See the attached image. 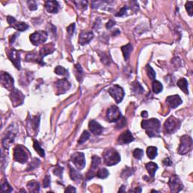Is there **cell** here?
Here are the masks:
<instances>
[{
  "label": "cell",
  "mask_w": 193,
  "mask_h": 193,
  "mask_svg": "<svg viewBox=\"0 0 193 193\" xmlns=\"http://www.w3.org/2000/svg\"><path fill=\"white\" fill-rule=\"evenodd\" d=\"M160 121L157 118H151L149 120H143L141 126L149 137H158L160 134Z\"/></svg>",
  "instance_id": "1"
},
{
  "label": "cell",
  "mask_w": 193,
  "mask_h": 193,
  "mask_svg": "<svg viewBox=\"0 0 193 193\" xmlns=\"http://www.w3.org/2000/svg\"><path fill=\"white\" fill-rule=\"evenodd\" d=\"M103 160L107 166H112L117 165L120 161L121 157L115 149L110 148L106 149L103 153Z\"/></svg>",
  "instance_id": "2"
},
{
  "label": "cell",
  "mask_w": 193,
  "mask_h": 193,
  "mask_svg": "<svg viewBox=\"0 0 193 193\" xmlns=\"http://www.w3.org/2000/svg\"><path fill=\"white\" fill-rule=\"evenodd\" d=\"M192 140L189 136L183 135L180 138V144L178 148V153L186 155L192 149Z\"/></svg>",
  "instance_id": "3"
},
{
  "label": "cell",
  "mask_w": 193,
  "mask_h": 193,
  "mask_svg": "<svg viewBox=\"0 0 193 193\" xmlns=\"http://www.w3.org/2000/svg\"><path fill=\"white\" fill-rule=\"evenodd\" d=\"M48 38V33L45 31L38 30L30 35V40L33 45L38 46L45 42Z\"/></svg>",
  "instance_id": "4"
},
{
  "label": "cell",
  "mask_w": 193,
  "mask_h": 193,
  "mask_svg": "<svg viewBox=\"0 0 193 193\" xmlns=\"http://www.w3.org/2000/svg\"><path fill=\"white\" fill-rule=\"evenodd\" d=\"M14 159L21 164L26 163L28 160V155L25 149L21 145H18L14 149Z\"/></svg>",
  "instance_id": "5"
},
{
  "label": "cell",
  "mask_w": 193,
  "mask_h": 193,
  "mask_svg": "<svg viewBox=\"0 0 193 193\" xmlns=\"http://www.w3.org/2000/svg\"><path fill=\"white\" fill-rule=\"evenodd\" d=\"M109 95L115 100L117 103H119L122 101L125 96V92L121 87L118 85H115L108 90Z\"/></svg>",
  "instance_id": "6"
},
{
  "label": "cell",
  "mask_w": 193,
  "mask_h": 193,
  "mask_svg": "<svg viewBox=\"0 0 193 193\" xmlns=\"http://www.w3.org/2000/svg\"><path fill=\"white\" fill-rule=\"evenodd\" d=\"M122 117L121 111L116 106H112L106 112V119L109 122L118 121Z\"/></svg>",
  "instance_id": "7"
},
{
  "label": "cell",
  "mask_w": 193,
  "mask_h": 193,
  "mask_svg": "<svg viewBox=\"0 0 193 193\" xmlns=\"http://www.w3.org/2000/svg\"><path fill=\"white\" fill-rule=\"evenodd\" d=\"M180 127V121L174 117H170L165 123V130L168 134H173Z\"/></svg>",
  "instance_id": "8"
},
{
  "label": "cell",
  "mask_w": 193,
  "mask_h": 193,
  "mask_svg": "<svg viewBox=\"0 0 193 193\" xmlns=\"http://www.w3.org/2000/svg\"><path fill=\"white\" fill-rule=\"evenodd\" d=\"M71 161L78 170H82L85 166V158L82 152H75L71 156Z\"/></svg>",
  "instance_id": "9"
},
{
  "label": "cell",
  "mask_w": 193,
  "mask_h": 193,
  "mask_svg": "<svg viewBox=\"0 0 193 193\" xmlns=\"http://www.w3.org/2000/svg\"><path fill=\"white\" fill-rule=\"evenodd\" d=\"M170 188H171V192H179L183 189V186L181 180H180L177 175H172L169 179L168 182Z\"/></svg>",
  "instance_id": "10"
},
{
  "label": "cell",
  "mask_w": 193,
  "mask_h": 193,
  "mask_svg": "<svg viewBox=\"0 0 193 193\" xmlns=\"http://www.w3.org/2000/svg\"><path fill=\"white\" fill-rule=\"evenodd\" d=\"M10 99L14 106H20L23 103L24 100V96L19 90L13 89L10 94Z\"/></svg>",
  "instance_id": "11"
},
{
  "label": "cell",
  "mask_w": 193,
  "mask_h": 193,
  "mask_svg": "<svg viewBox=\"0 0 193 193\" xmlns=\"http://www.w3.org/2000/svg\"><path fill=\"white\" fill-rule=\"evenodd\" d=\"M7 21L11 27L16 29V30H18V31H21V32L25 31V30H27V29L29 28V26L27 25L26 23L18 22V21L15 20V18L12 16L7 17Z\"/></svg>",
  "instance_id": "12"
},
{
  "label": "cell",
  "mask_w": 193,
  "mask_h": 193,
  "mask_svg": "<svg viewBox=\"0 0 193 193\" xmlns=\"http://www.w3.org/2000/svg\"><path fill=\"white\" fill-rule=\"evenodd\" d=\"M1 84L4 88L9 91L13 90L14 79L8 73L2 72L1 73Z\"/></svg>",
  "instance_id": "13"
},
{
  "label": "cell",
  "mask_w": 193,
  "mask_h": 193,
  "mask_svg": "<svg viewBox=\"0 0 193 193\" xmlns=\"http://www.w3.org/2000/svg\"><path fill=\"white\" fill-rule=\"evenodd\" d=\"M55 88L58 91V95H62V94L66 93L71 87L70 83L69 82L66 78H63V79L58 80L55 82Z\"/></svg>",
  "instance_id": "14"
},
{
  "label": "cell",
  "mask_w": 193,
  "mask_h": 193,
  "mask_svg": "<svg viewBox=\"0 0 193 193\" xmlns=\"http://www.w3.org/2000/svg\"><path fill=\"white\" fill-rule=\"evenodd\" d=\"M12 128V127L9 128V129L8 130L7 133H6L5 136L4 138L2 139V145L3 147L5 149H8V148L10 146V145L12 144L14 142L15 138V136H16V131H15L13 128Z\"/></svg>",
  "instance_id": "15"
},
{
  "label": "cell",
  "mask_w": 193,
  "mask_h": 193,
  "mask_svg": "<svg viewBox=\"0 0 193 193\" xmlns=\"http://www.w3.org/2000/svg\"><path fill=\"white\" fill-rule=\"evenodd\" d=\"M182 100L179 95H172L168 96L166 99V103L168 106L171 109H175L182 103Z\"/></svg>",
  "instance_id": "16"
},
{
  "label": "cell",
  "mask_w": 193,
  "mask_h": 193,
  "mask_svg": "<svg viewBox=\"0 0 193 193\" xmlns=\"http://www.w3.org/2000/svg\"><path fill=\"white\" fill-rule=\"evenodd\" d=\"M134 138L133 137L132 134L131 133L130 131H125L121 134V135L118 137V141L120 144H128V143H131L132 141H134Z\"/></svg>",
  "instance_id": "17"
},
{
  "label": "cell",
  "mask_w": 193,
  "mask_h": 193,
  "mask_svg": "<svg viewBox=\"0 0 193 193\" xmlns=\"http://www.w3.org/2000/svg\"><path fill=\"white\" fill-rule=\"evenodd\" d=\"M8 58L10 61L13 63L17 69H21V61H20V55L15 49H12L8 53Z\"/></svg>",
  "instance_id": "18"
},
{
  "label": "cell",
  "mask_w": 193,
  "mask_h": 193,
  "mask_svg": "<svg viewBox=\"0 0 193 193\" xmlns=\"http://www.w3.org/2000/svg\"><path fill=\"white\" fill-rule=\"evenodd\" d=\"M93 38L94 33L92 32H82L80 34L78 42L82 45H85L90 42L93 39Z\"/></svg>",
  "instance_id": "19"
},
{
  "label": "cell",
  "mask_w": 193,
  "mask_h": 193,
  "mask_svg": "<svg viewBox=\"0 0 193 193\" xmlns=\"http://www.w3.org/2000/svg\"><path fill=\"white\" fill-rule=\"evenodd\" d=\"M45 8L49 13H58L59 11V3L57 1H46Z\"/></svg>",
  "instance_id": "20"
},
{
  "label": "cell",
  "mask_w": 193,
  "mask_h": 193,
  "mask_svg": "<svg viewBox=\"0 0 193 193\" xmlns=\"http://www.w3.org/2000/svg\"><path fill=\"white\" fill-rule=\"evenodd\" d=\"M89 129L95 135H100L103 131V128L97 121L92 120L89 122Z\"/></svg>",
  "instance_id": "21"
},
{
  "label": "cell",
  "mask_w": 193,
  "mask_h": 193,
  "mask_svg": "<svg viewBox=\"0 0 193 193\" xmlns=\"http://www.w3.org/2000/svg\"><path fill=\"white\" fill-rule=\"evenodd\" d=\"M54 51H55V48H54L53 46H52V45H45L44 47L42 48L41 50H40L39 52L38 56H39L40 60L42 61L44 57L47 56L48 55H50V54L53 53Z\"/></svg>",
  "instance_id": "22"
},
{
  "label": "cell",
  "mask_w": 193,
  "mask_h": 193,
  "mask_svg": "<svg viewBox=\"0 0 193 193\" xmlns=\"http://www.w3.org/2000/svg\"><path fill=\"white\" fill-rule=\"evenodd\" d=\"M69 175H70V178L77 183H80V181L83 178L82 174L78 172V171L74 169L73 168L70 166H69Z\"/></svg>",
  "instance_id": "23"
},
{
  "label": "cell",
  "mask_w": 193,
  "mask_h": 193,
  "mask_svg": "<svg viewBox=\"0 0 193 193\" xmlns=\"http://www.w3.org/2000/svg\"><path fill=\"white\" fill-rule=\"evenodd\" d=\"M27 189L30 192H38L40 189V185L38 182L31 180L27 183Z\"/></svg>",
  "instance_id": "24"
},
{
  "label": "cell",
  "mask_w": 193,
  "mask_h": 193,
  "mask_svg": "<svg viewBox=\"0 0 193 193\" xmlns=\"http://www.w3.org/2000/svg\"><path fill=\"white\" fill-rule=\"evenodd\" d=\"M145 167H146V170H147L150 177H153L154 175H155V171L158 169V165L155 163H154V162H149V163L146 164Z\"/></svg>",
  "instance_id": "25"
},
{
  "label": "cell",
  "mask_w": 193,
  "mask_h": 193,
  "mask_svg": "<svg viewBox=\"0 0 193 193\" xmlns=\"http://www.w3.org/2000/svg\"><path fill=\"white\" fill-rule=\"evenodd\" d=\"M121 50L123 53V56H124L125 60V61H128L129 58L130 54H131V52H132L133 50L132 45L129 43V44L126 45L122 46V47L121 48Z\"/></svg>",
  "instance_id": "26"
},
{
  "label": "cell",
  "mask_w": 193,
  "mask_h": 193,
  "mask_svg": "<svg viewBox=\"0 0 193 193\" xmlns=\"http://www.w3.org/2000/svg\"><path fill=\"white\" fill-rule=\"evenodd\" d=\"M177 86L184 92L185 94H189L188 92V82L185 78H182L177 82Z\"/></svg>",
  "instance_id": "27"
},
{
  "label": "cell",
  "mask_w": 193,
  "mask_h": 193,
  "mask_svg": "<svg viewBox=\"0 0 193 193\" xmlns=\"http://www.w3.org/2000/svg\"><path fill=\"white\" fill-rule=\"evenodd\" d=\"M146 155L150 159H154L158 155V149L155 146H149L146 149Z\"/></svg>",
  "instance_id": "28"
},
{
  "label": "cell",
  "mask_w": 193,
  "mask_h": 193,
  "mask_svg": "<svg viewBox=\"0 0 193 193\" xmlns=\"http://www.w3.org/2000/svg\"><path fill=\"white\" fill-rule=\"evenodd\" d=\"M152 91L155 94H159L163 90V85L160 82L157 81V80H154L153 82H152Z\"/></svg>",
  "instance_id": "29"
},
{
  "label": "cell",
  "mask_w": 193,
  "mask_h": 193,
  "mask_svg": "<svg viewBox=\"0 0 193 193\" xmlns=\"http://www.w3.org/2000/svg\"><path fill=\"white\" fill-rule=\"evenodd\" d=\"M109 175V171H108V170L106 169V168H100V169H99L98 171H97L96 174L97 177L100 179L106 178V177H107Z\"/></svg>",
  "instance_id": "30"
},
{
  "label": "cell",
  "mask_w": 193,
  "mask_h": 193,
  "mask_svg": "<svg viewBox=\"0 0 193 193\" xmlns=\"http://www.w3.org/2000/svg\"><path fill=\"white\" fill-rule=\"evenodd\" d=\"M33 147L35 149V150L36 151L37 153L42 157H45V151L41 147V146L39 145L38 142L37 140H34L33 142Z\"/></svg>",
  "instance_id": "31"
},
{
  "label": "cell",
  "mask_w": 193,
  "mask_h": 193,
  "mask_svg": "<svg viewBox=\"0 0 193 193\" xmlns=\"http://www.w3.org/2000/svg\"><path fill=\"white\" fill-rule=\"evenodd\" d=\"M75 75H76L77 80L78 82H81L83 77V70L82 69L81 66L79 64H76L75 66Z\"/></svg>",
  "instance_id": "32"
},
{
  "label": "cell",
  "mask_w": 193,
  "mask_h": 193,
  "mask_svg": "<svg viewBox=\"0 0 193 193\" xmlns=\"http://www.w3.org/2000/svg\"><path fill=\"white\" fill-rule=\"evenodd\" d=\"M100 162H101V159L99 158L97 155H94L92 157V167H91V169L93 170V171H95L98 166L100 165Z\"/></svg>",
  "instance_id": "33"
},
{
  "label": "cell",
  "mask_w": 193,
  "mask_h": 193,
  "mask_svg": "<svg viewBox=\"0 0 193 193\" xmlns=\"http://www.w3.org/2000/svg\"><path fill=\"white\" fill-rule=\"evenodd\" d=\"M40 165V161L38 159V158H34L33 160H32V161L30 162V164H29L28 167H27V171H32V170L35 169L36 168H38V166H39Z\"/></svg>",
  "instance_id": "34"
},
{
  "label": "cell",
  "mask_w": 193,
  "mask_h": 193,
  "mask_svg": "<svg viewBox=\"0 0 193 193\" xmlns=\"http://www.w3.org/2000/svg\"><path fill=\"white\" fill-rule=\"evenodd\" d=\"M132 89L134 92L137 94H142L143 93V88L141 86V85L137 82H134L132 83Z\"/></svg>",
  "instance_id": "35"
},
{
  "label": "cell",
  "mask_w": 193,
  "mask_h": 193,
  "mask_svg": "<svg viewBox=\"0 0 193 193\" xmlns=\"http://www.w3.org/2000/svg\"><path fill=\"white\" fill-rule=\"evenodd\" d=\"M13 191V189L11 187L10 185L8 184L7 181L2 182V187H1V192H11Z\"/></svg>",
  "instance_id": "36"
},
{
  "label": "cell",
  "mask_w": 193,
  "mask_h": 193,
  "mask_svg": "<svg viewBox=\"0 0 193 193\" xmlns=\"http://www.w3.org/2000/svg\"><path fill=\"white\" fill-rule=\"evenodd\" d=\"M89 137H90V133L88 132L87 131H83L82 134L81 135V137H80V138L78 139V143H79V144L84 143L85 142L87 141V140H88Z\"/></svg>",
  "instance_id": "37"
},
{
  "label": "cell",
  "mask_w": 193,
  "mask_h": 193,
  "mask_svg": "<svg viewBox=\"0 0 193 193\" xmlns=\"http://www.w3.org/2000/svg\"><path fill=\"white\" fill-rule=\"evenodd\" d=\"M55 72L59 75H67L68 71L61 66H58L55 69Z\"/></svg>",
  "instance_id": "38"
},
{
  "label": "cell",
  "mask_w": 193,
  "mask_h": 193,
  "mask_svg": "<svg viewBox=\"0 0 193 193\" xmlns=\"http://www.w3.org/2000/svg\"><path fill=\"white\" fill-rule=\"evenodd\" d=\"M146 72H147V75L149 76V78H150V79L155 80L156 74H155L154 69H152V68L151 67L149 64L146 65Z\"/></svg>",
  "instance_id": "39"
},
{
  "label": "cell",
  "mask_w": 193,
  "mask_h": 193,
  "mask_svg": "<svg viewBox=\"0 0 193 193\" xmlns=\"http://www.w3.org/2000/svg\"><path fill=\"white\" fill-rule=\"evenodd\" d=\"M73 3L75 5L77 8L82 9V10H85V9L87 8V6H88L87 1H77V2H73Z\"/></svg>",
  "instance_id": "40"
},
{
  "label": "cell",
  "mask_w": 193,
  "mask_h": 193,
  "mask_svg": "<svg viewBox=\"0 0 193 193\" xmlns=\"http://www.w3.org/2000/svg\"><path fill=\"white\" fill-rule=\"evenodd\" d=\"M38 125H39V116H35L32 119H30V125H31L32 128L35 131L38 128Z\"/></svg>",
  "instance_id": "41"
},
{
  "label": "cell",
  "mask_w": 193,
  "mask_h": 193,
  "mask_svg": "<svg viewBox=\"0 0 193 193\" xmlns=\"http://www.w3.org/2000/svg\"><path fill=\"white\" fill-rule=\"evenodd\" d=\"M143 155V151L141 149H135L133 152V156L136 159H141V158Z\"/></svg>",
  "instance_id": "42"
},
{
  "label": "cell",
  "mask_w": 193,
  "mask_h": 193,
  "mask_svg": "<svg viewBox=\"0 0 193 193\" xmlns=\"http://www.w3.org/2000/svg\"><path fill=\"white\" fill-rule=\"evenodd\" d=\"M132 174H133L132 169L129 168H126L123 170L122 173L121 174V177H122V178L126 179L128 178V177H129Z\"/></svg>",
  "instance_id": "43"
},
{
  "label": "cell",
  "mask_w": 193,
  "mask_h": 193,
  "mask_svg": "<svg viewBox=\"0 0 193 193\" xmlns=\"http://www.w3.org/2000/svg\"><path fill=\"white\" fill-rule=\"evenodd\" d=\"M63 171H64V168L61 166H57L56 168H55L54 169L53 173L55 174V175H56L57 177H62V174H63Z\"/></svg>",
  "instance_id": "44"
},
{
  "label": "cell",
  "mask_w": 193,
  "mask_h": 193,
  "mask_svg": "<svg viewBox=\"0 0 193 193\" xmlns=\"http://www.w3.org/2000/svg\"><path fill=\"white\" fill-rule=\"evenodd\" d=\"M192 4L193 2L189 1L186 3V8L187 10L188 14H189V16H192L193 15V11H192Z\"/></svg>",
  "instance_id": "45"
},
{
  "label": "cell",
  "mask_w": 193,
  "mask_h": 193,
  "mask_svg": "<svg viewBox=\"0 0 193 193\" xmlns=\"http://www.w3.org/2000/svg\"><path fill=\"white\" fill-rule=\"evenodd\" d=\"M102 55H103V57L100 56L102 62H103V64H105L106 65L110 64V58H109V55H106V54H105V53H103Z\"/></svg>",
  "instance_id": "46"
},
{
  "label": "cell",
  "mask_w": 193,
  "mask_h": 193,
  "mask_svg": "<svg viewBox=\"0 0 193 193\" xmlns=\"http://www.w3.org/2000/svg\"><path fill=\"white\" fill-rule=\"evenodd\" d=\"M27 4H28V7L30 9L31 11H35L37 9V3L35 1H28L27 2Z\"/></svg>",
  "instance_id": "47"
},
{
  "label": "cell",
  "mask_w": 193,
  "mask_h": 193,
  "mask_svg": "<svg viewBox=\"0 0 193 193\" xmlns=\"http://www.w3.org/2000/svg\"><path fill=\"white\" fill-rule=\"evenodd\" d=\"M127 11H128V6H124L123 8H121V9H120V11L118 12V13H117L116 15H115V16L117 17H122L124 16L125 15H126L127 14Z\"/></svg>",
  "instance_id": "48"
},
{
  "label": "cell",
  "mask_w": 193,
  "mask_h": 193,
  "mask_svg": "<svg viewBox=\"0 0 193 193\" xmlns=\"http://www.w3.org/2000/svg\"><path fill=\"white\" fill-rule=\"evenodd\" d=\"M50 184H51L50 177H49L48 175H46L45 177L44 180H43V186H44L45 188H47L48 187V186H50Z\"/></svg>",
  "instance_id": "49"
},
{
  "label": "cell",
  "mask_w": 193,
  "mask_h": 193,
  "mask_svg": "<svg viewBox=\"0 0 193 193\" xmlns=\"http://www.w3.org/2000/svg\"><path fill=\"white\" fill-rule=\"evenodd\" d=\"M126 125V119L124 117H121L119 120L118 121V124H117L116 127H118V128H121L124 127Z\"/></svg>",
  "instance_id": "50"
},
{
  "label": "cell",
  "mask_w": 193,
  "mask_h": 193,
  "mask_svg": "<svg viewBox=\"0 0 193 193\" xmlns=\"http://www.w3.org/2000/svg\"><path fill=\"white\" fill-rule=\"evenodd\" d=\"M75 24H71L70 25L66 28L67 32L69 34V35H72V34L74 33V31H75Z\"/></svg>",
  "instance_id": "51"
},
{
  "label": "cell",
  "mask_w": 193,
  "mask_h": 193,
  "mask_svg": "<svg viewBox=\"0 0 193 193\" xmlns=\"http://www.w3.org/2000/svg\"><path fill=\"white\" fill-rule=\"evenodd\" d=\"M115 25V21H112V20H110V21H109V22L106 24V29L109 30V29H111L112 27H113Z\"/></svg>",
  "instance_id": "52"
},
{
  "label": "cell",
  "mask_w": 193,
  "mask_h": 193,
  "mask_svg": "<svg viewBox=\"0 0 193 193\" xmlns=\"http://www.w3.org/2000/svg\"><path fill=\"white\" fill-rule=\"evenodd\" d=\"M76 192V190H75V188L72 186H69L67 188H66V190H65V192Z\"/></svg>",
  "instance_id": "53"
},
{
  "label": "cell",
  "mask_w": 193,
  "mask_h": 193,
  "mask_svg": "<svg viewBox=\"0 0 193 193\" xmlns=\"http://www.w3.org/2000/svg\"><path fill=\"white\" fill-rule=\"evenodd\" d=\"M162 163H163L165 165H166V166H171V165H172V162H171V160H170L168 158H165V159L163 160V161H162Z\"/></svg>",
  "instance_id": "54"
},
{
  "label": "cell",
  "mask_w": 193,
  "mask_h": 193,
  "mask_svg": "<svg viewBox=\"0 0 193 193\" xmlns=\"http://www.w3.org/2000/svg\"><path fill=\"white\" fill-rule=\"evenodd\" d=\"M141 189H140V187H137L136 189H131V190H129L130 192H141Z\"/></svg>",
  "instance_id": "55"
},
{
  "label": "cell",
  "mask_w": 193,
  "mask_h": 193,
  "mask_svg": "<svg viewBox=\"0 0 193 193\" xmlns=\"http://www.w3.org/2000/svg\"><path fill=\"white\" fill-rule=\"evenodd\" d=\"M141 115L143 118H147L148 117V112L146 111H143L141 113Z\"/></svg>",
  "instance_id": "56"
},
{
  "label": "cell",
  "mask_w": 193,
  "mask_h": 193,
  "mask_svg": "<svg viewBox=\"0 0 193 193\" xmlns=\"http://www.w3.org/2000/svg\"><path fill=\"white\" fill-rule=\"evenodd\" d=\"M125 186H121V187L120 188V189L118 190V192H125Z\"/></svg>",
  "instance_id": "57"
}]
</instances>
